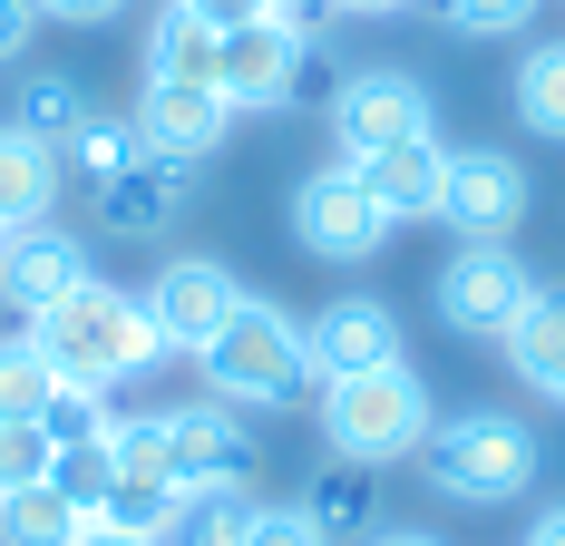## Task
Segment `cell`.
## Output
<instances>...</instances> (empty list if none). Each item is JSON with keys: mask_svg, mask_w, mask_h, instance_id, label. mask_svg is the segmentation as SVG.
Returning a JSON list of instances; mask_svg holds the SVG:
<instances>
[{"mask_svg": "<svg viewBox=\"0 0 565 546\" xmlns=\"http://www.w3.org/2000/svg\"><path fill=\"white\" fill-rule=\"evenodd\" d=\"M429 88L409 78V69H351L332 88V147L341 166H361V157H381V147H409V137H439L429 127Z\"/></svg>", "mask_w": 565, "mask_h": 546, "instance_id": "obj_5", "label": "cell"}, {"mask_svg": "<svg viewBox=\"0 0 565 546\" xmlns=\"http://www.w3.org/2000/svg\"><path fill=\"white\" fill-rule=\"evenodd\" d=\"M137 303H147V323L167 332V351H185V361H195V351L234 323L244 283H234V264H215V254H175V264H157V283H147Z\"/></svg>", "mask_w": 565, "mask_h": 546, "instance_id": "obj_10", "label": "cell"}, {"mask_svg": "<svg viewBox=\"0 0 565 546\" xmlns=\"http://www.w3.org/2000/svg\"><path fill=\"white\" fill-rule=\"evenodd\" d=\"M419 479L458 507H508V497L536 489V430L508 410H449L419 439Z\"/></svg>", "mask_w": 565, "mask_h": 546, "instance_id": "obj_4", "label": "cell"}, {"mask_svg": "<svg viewBox=\"0 0 565 546\" xmlns=\"http://www.w3.org/2000/svg\"><path fill=\"white\" fill-rule=\"evenodd\" d=\"M10 117H20V127H40L50 147H68V137L98 117V98H88L68 69H20V98H10Z\"/></svg>", "mask_w": 565, "mask_h": 546, "instance_id": "obj_22", "label": "cell"}, {"mask_svg": "<svg viewBox=\"0 0 565 546\" xmlns=\"http://www.w3.org/2000/svg\"><path fill=\"white\" fill-rule=\"evenodd\" d=\"M30 342L50 351L58 381H78V390H117V381H137V371H157V361H175L167 332L147 323V303L117 293V283H78L68 303H50L30 323Z\"/></svg>", "mask_w": 565, "mask_h": 546, "instance_id": "obj_1", "label": "cell"}, {"mask_svg": "<svg viewBox=\"0 0 565 546\" xmlns=\"http://www.w3.org/2000/svg\"><path fill=\"white\" fill-rule=\"evenodd\" d=\"M302 351H312V381L381 371V361H399V313L381 303V293H341V303H322V313H312Z\"/></svg>", "mask_w": 565, "mask_h": 546, "instance_id": "obj_16", "label": "cell"}, {"mask_svg": "<svg viewBox=\"0 0 565 546\" xmlns=\"http://www.w3.org/2000/svg\"><path fill=\"white\" fill-rule=\"evenodd\" d=\"M332 10H351V20H391V10H419V0H332Z\"/></svg>", "mask_w": 565, "mask_h": 546, "instance_id": "obj_37", "label": "cell"}, {"mask_svg": "<svg viewBox=\"0 0 565 546\" xmlns=\"http://www.w3.org/2000/svg\"><path fill=\"white\" fill-rule=\"evenodd\" d=\"M254 537V497L215 489V497H185V517L167 527V546H244Z\"/></svg>", "mask_w": 565, "mask_h": 546, "instance_id": "obj_27", "label": "cell"}, {"mask_svg": "<svg viewBox=\"0 0 565 546\" xmlns=\"http://www.w3.org/2000/svg\"><path fill=\"white\" fill-rule=\"evenodd\" d=\"M78 546H167V537H157V527H127V517H108V507H98V517L78 527Z\"/></svg>", "mask_w": 565, "mask_h": 546, "instance_id": "obj_34", "label": "cell"}, {"mask_svg": "<svg viewBox=\"0 0 565 546\" xmlns=\"http://www.w3.org/2000/svg\"><path fill=\"white\" fill-rule=\"evenodd\" d=\"M526 546H565V507H546V517L526 527Z\"/></svg>", "mask_w": 565, "mask_h": 546, "instance_id": "obj_38", "label": "cell"}, {"mask_svg": "<svg viewBox=\"0 0 565 546\" xmlns=\"http://www.w3.org/2000/svg\"><path fill=\"white\" fill-rule=\"evenodd\" d=\"M167 459H175V489L185 497L244 489L254 479V430H244V410H225V400H185V410H167Z\"/></svg>", "mask_w": 565, "mask_h": 546, "instance_id": "obj_12", "label": "cell"}, {"mask_svg": "<svg viewBox=\"0 0 565 546\" xmlns=\"http://www.w3.org/2000/svg\"><path fill=\"white\" fill-rule=\"evenodd\" d=\"M419 10H439L449 30H468V40H516L546 0H419Z\"/></svg>", "mask_w": 565, "mask_h": 546, "instance_id": "obj_29", "label": "cell"}, {"mask_svg": "<svg viewBox=\"0 0 565 546\" xmlns=\"http://www.w3.org/2000/svg\"><path fill=\"white\" fill-rule=\"evenodd\" d=\"M516 117H526V137L565 147V40H536L516 59Z\"/></svg>", "mask_w": 565, "mask_h": 546, "instance_id": "obj_24", "label": "cell"}, {"mask_svg": "<svg viewBox=\"0 0 565 546\" xmlns=\"http://www.w3.org/2000/svg\"><path fill=\"white\" fill-rule=\"evenodd\" d=\"M78 283H98V254H88L68 224H20V234L0 244V303H10L20 323H40V313L68 303Z\"/></svg>", "mask_w": 565, "mask_h": 546, "instance_id": "obj_13", "label": "cell"}, {"mask_svg": "<svg viewBox=\"0 0 565 546\" xmlns=\"http://www.w3.org/2000/svg\"><path fill=\"white\" fill-rule=\"evenodd\" d=\"M98 507L127 517V527H157V537L185 517V489H175V459H167V410H137V420L108 430V489H98Z\"/></svg>", "mask_w": 565, "mask_h": 546, "instance_id": "obj_6", "label": "cell"}, {"mask_svg": "<svg viewBox=\"0 0 565 546\" xmlns=\"http://www.w3.org/2000/svg\"><path fill=\"white\" fill-rule=\"evenodd\" d=\"M40 430H50V449H98V439L117 430V410H108V390L58 381V390H50V410H40Z\"/></svg>", "mask_w": 565, "mask_h": 546, "instance_id": "obj_28", "label": "cell"}, {"mask_svg": "<svg viewBox=\"0 0 565 546\" xmlns=\"http://www.w3.org/2000/svg\"><path fill=\"white\" fill-rule=\"evenodd\" d=\"M195 371H205V400H225V410H292L312 390V351H302L292 313H274L264 293H244L234 323L195 351Z\"/></svg>", "mask_w": 565, "mask_h": 546, "instance_id": "obj_2", "label": "cell"}, {"mask_svg": "<svg viewBox=\"0 0 565 546\" xmlns=\"http://www.w3.org/2000/svg\"><path fill=\"white\" fill-rule=\"evenodd\" d=\"M439 224H449L458 244H508L516 224H526V166L508 147H449Z\"/></svg>", "mask_w": 565, "mask_h": 546, "instance_id": "obj_9", "label": "cell"}, {"mask_svg": "<svg viewBox=\"0 0 565 546\" xmlns=\"http://www.w3.org/2000/svg\"><path fill=\"white\" fill-rule=\"evenodd\" d=\"M0 244H10V224H0Z\"/></svg>", "mask_w": 565, "mask_h": 546, "instance_id": "obj_40", "label": "cell"}, {"mask_svg": "<svg viewBox=\"0 0 565 546\" xmlns=\"http://www.w3.org/2000/svg\"><path fill=\"white\" fill-rule=\"evenodd\" d=\"M40 40V0H0V69H20Z\"/></svg>", "mask_w": 565, "mask_h": 546, "instance_id": "obj_33", "label": "cell"}, {"mask_svg": "<svg viewBox=\"0 0 565 546\" xmlns=\"http://www.w3.org/2000/svg\"><path fill=\"white\" fill-rule=\"evenodd\" d=\"M429 293H439V323L449 332H488V342H498V332L516 323V303L536 293V273L516 264L508 244H458Z\"/></svg>", "mask_w": 565, "mask_h": 546, "instance_id": "obj_11", "label": "cell"}, {"mask_svg": "<svg viewBox=\"0 0 565 546\" xmlns=\"http://www.w3.org/2000/svg\"><path fill=\"white\" fill-rule=\"evenodd\" d=\"M302 507H312V527H322L332 546H351V537L371 546V537H381V517H371V469H361V459H332V469L312 479Z\"/></svg>", "mask_w": 565, "mask_h": 546, "instance_id": "obj_23", "label": "cell"}, {"mask_svg": "<svg viewBox=\"0 0 565 546\" xmlns=\"http://www.w3.org/2000/svg\"><path fill=\"white\" fill-rule=\"evenodd\" d=\"M137 137H147V147H157V157H215V147H225V127H234V98L225 88H215V78H147V88H137Z\"/></svg>", "mask_w": 565, "mask_h": 546, "instance_id": "obj_14", "label": "cell"}, {"mask_svg": "<svg viewBox=\"0 0 565 546\" xmlns=\"http://www.w3.org/2000/svg\"><path fill=\"white\" fill-rule=\"evenodd\" d=\"M371 546H439V537H429V527H381Z\"/></svg>", "mask_w": 565, "mask_h": 546, "instance_id": "obj_39", "label": "cell"}, {"mask_svg": "<svg viewBox=\"0 0 565 546\" xmlns=\"http://www.w3.org/2000/svg\"><path fill=\"white\" fill-rule=\"evenodd\" d=\"M50 469H58V449H50L40 420H0V497L30 489V479H50Z\"/></svg>", "mask_w": 565, "mask_h": 546, "instance_id": "obj_30", "label": "cell"}, {"mask_svg": "<svg viewBox=\"0 0 565 546\" xmlns=\"http://www.w3.org/2000/svg\"><path fill=\"white\" fill-rule=\"evenodd\" d=\"M58 186H68V157H58L40 127L0 117V224H10V234H20V224H50Z\"/></svg>", "mask_w": 565, "mask_h": 546, "instance_id": "obj_18", "label": "cell"}, {"mask_svg": "<svg viewBox=\"0 0 565 546\" xmlns=\"http://www.w3.org/2000/svg\"><path fill=\"white\" fill-rule=\"evenodd\" d=\"M175 10H195L215 40H234V30H254V20H274V0H175Z\"/></svg>", "mask_w": 565, "mask_h": 546, "instance_id": "obj_32", "label": "cell"}, {"mask_svg": "<svg viewBox=\"0 0 565 546\" xmlns=\"http://www.w3.org/2000/svg\"><path fill=\"white\" fill-rule=\"evenodd\" d=\"M50 390H58V371H50V351L20 332V342H0V420H40L50 410Z\"/></svg>", "mask_w": 565, "mask_h": 546, "instance_id": "obj_26", "label": "cell"}, {"mask_svg": "<svg viewBox=\"0 0 565 546\" xmlns=\"http://www.w3.org/2000/svg\"><path fill=\"white\" fill-rule=\"evenodd\" d=\"M302 59H312V40H292L282 20H254V30H234V40H225V69H215V88L234 98V117L292 108V88H302Z\"/></svg>", "mask_w": 565, "mask_h": 546, "instance_id": "obj_15", "label": "cell"}, {"mask_svg": "<svg viewBox=\"0 0 565 546\" xmlns=\"http://www.w3.org/2000/svg\"><path fill=\"white\" fill-rule=\"evenodd\" d=\"M274 20H282V30H292V40H312V30L332 20V0H274Z\"/></svg>", "mask_w": 565, "mask_h": 546, "instance_id": "obj_35", "label": "cell"}, {"mask_svg": "<svg viewBox=\"0 0 565 546\" xmlns=\"http://www.w3.org/2000/svg\"><path fill=\"white\" fill-rule=\"evenodd\" d=\"M137 147H147V137H137V117H108V108H98L78 137H68V147H58V157L78 166V196H88V186H108V176L137 157Z\"/></svg>", "mask_w": 565, "mask_h": 546, "instance_id": "obj_25", "label": "cell"}, {"mask_svg": "<svg viewBox=\"0 0 565 546\" xmlns=\"http://www.w3.org/2000/svg\"><path fill=\"white\" fill-rule=\"evenodd\" d=\"M351 176H361V196H371V206L391 216V234H399V224H429V216H439L449 147H439V137H409V147H381V157H361Z\"/></svg>", "mask_w": 565, "mask_h": 546, "instance_id": "obj_17", "label": "cell"}, {"mask_svg": "<svg viewBox=\"0 0 565 546\" xmlns=\"http://www.w3.org/2000/svg\"><path fill=\"white\" fill-rule=\"evenodd\" d=\"M292 244L322 254V264H371V254L391 244V216L361 196L351 166H312V176L292 186Z\"/></svg>", "mask_w": 565, "mask_h": 546, "instance_id": "obj_7", "label": "cell"}, {"mask_svg": "<svg viewBox=\"0 0 565 546\" xmlns=\"http://www.w3.org/2000/svg\"><path fill=\"white\" fill-rule=\"evenodd\" d=\"M127 0H40V20H117Z\"/></svg>", "mask_w": 565, "mask_h": 546, "instance_id": "obj_36", "label": "cell"}, {"mask_svg": "<svg viewBox=\"0 0 565 546\" xmlns=\"http://www.w3.org/2000/svg\"><path fill=\"white\" fill-rule=\"evenodd\" d=\"M244 546H332V537L312 527V507H254V537Z\"/></svg>", "mask_w": 565, "mask_h": 546, "instance_id": "obj_31", "label": "cell"}, {"mask_svg": "<svg viewBox=\"0 0 565 546\" xmlns=\"http://www.w3.org/2000/svg\"><path fill=\"white\" fill-rule=\"evenodd\" d=\"M88 517H98L88 497H68L58 479H30V489L0 497V546H78Z\"/></svg>", "mask_w": 565, "mask_h": 546, "instance_id": "obj_20", "label": "cell"}, {"mask_svg": "<svg viewBox=\"0 0 565 546\" xmlns=\"http://www.w3.org/2000/svg\"><path fill=\"white\" fill-rule=\"evenodd\" d=\"M215 69H225V40H215L195 10L167 0V10L147 20V78H215Z\"/></svg>", "mask_w": 565, "mask_h": 546, "instance_id": "obj_21", "label": "cell"}, {"mask_svg": "<svg viewBox=\"0 0 565 546\" xmlns=\"http://www.w3.org/2000/svg\"><path fill=\"white\" fill-rule=\"evenodd\" d=\"M185 206H195V166L157 157V147H137L108 186H88V216H98V234H117V244H157L167 224H185Z\"/></svg>", "mask_w": 565, "mask_h": 546, "instance_id": "obj_8", "label": "cell"}, {"mask_svg": "<svg viewBox=\"0 0 565 546\" xmlns=\"http://www.w3.org/2000/svg\"><path fill=\"white\" fill-rule=\"evenodd\" d=\"M429 420H439V400H429V381H419L409 361H381V371H341V381H322V439H332V459L399 469V459H419Z\"/></svg>", "mask_w": 565, "mask_h": 546, "instance_id": "obj_3", "label": "cell"}, {"mask_svg": "<svg viewBox=\"0 0 565 546\" xmlns=\"http://www.w3.org/2000/svg\"><path fill=\"white\" fill-rule=\"evenodd\" d=\"M498 351H508V371L536 390V400L565 410V283H536V293L516 303V323L498 332Z\"/></svg>", "mask_w": 565, "mask_h": 546, "instance_id": "obj_19", "label": "cell"}]
</instances>
